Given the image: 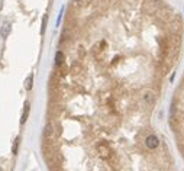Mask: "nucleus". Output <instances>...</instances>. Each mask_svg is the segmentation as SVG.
Here are the masks:
<instances>
[{
    "label": "nucleus",
    "mask_w": 184,
    "mask_h": 171,
    "mask_svg": "<svg viewBox=\"0 0 184 171\" xmlns=\"http://www.w3.org/2000/svg\"><path fill=\"white\" fill-rule=\"evenodd\" d=\"M168 128L174 141V146L184 162V71L170 103Z\"/></svg>",
    "instance_id": "nucleus-1"
},
{
    "label": "nucleus",
    "mask_w": 184,
    "mask_h": 171,
    "mask_svg": "<svg viewBox=\"0 0 184 171\" xmlns=\"http://www.w3.org/2000/svg\"><path fill=\"white\" fill-rule=\"evenodd\" d=\"M9 32H10V23H3V26H2V29H0V34H2V36L3 38H8V35H9Z\"/></svg>",
    "instance_id": "nucleus-2"
},
{
    "label": "nucleus",
    "mask_w": 184,
    "mask_h": 171,
    "mask_svg": "<svg viewBox=\"0 0 184 171\" xmlns=\"http://www.w3.org/2000/svg\"><path fill=\"white\" fill-rule=\"evenodd\" d=\"M32 78H34L32 74L26 78V90H31V89H32Z\"/></svg>",
    "instance_id": "nucleus-3"
}]
</instances>
